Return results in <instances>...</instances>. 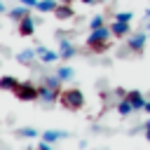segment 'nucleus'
I'll return each instance as SVG.
<instances>
[{"instance_id": "5", "label": "nucleus", "mask_w": 150, "mask_h": 150, "mask_svg": "<svg viewBox=\"0 0 150 150\" xmlns=\"http://www.w3.org/2000/svg\"><path fill=\"white\" fill-rule=\"evenodd\" d=\"M38 89H40V101H45V103H54V101L61 96L59 89H52V87H47V84H40Z\"/></svg>"}, {"instance_id": "8", "label": "nucleus", "mask_w": 150, "mask_h": 150, "mask_svg": "<svg viewBox=\"0 0 150 150\" xmlns=\"http://www.w3.org/2000/svg\"><path fill=\"white\" fill-rule=\"evenodd\" d=\"M35 33V21L30 19V16H26L23 21H19V35H23V38H30Z\"/></svg>"}, {"instance_id": "26", "label": "nucleus", "mask_w": 150, "mask_h": 150, "mask_svg": "<svg viewBox=\"0 0 150 150\" xmlns=\"http://www.w3.org/2000/svg\"><path fill=\"white\" fill-rule=\"evenodd\" d=\"M143 110H145V112H150V101L145 103V108H143Z\"/></svg>"}, {"instance_id": "4", "label": "nucleus", "mask_w": 150, "mask_h": 150, "mask_svg": "<svg viewBox=\"0 0 150 150\" xmlns=\"http://www.w3.org/2000/svg\"><path fill=\"white\" fill-rule=\"evenodd\" d=\"M35 54H38V59H40L42 63H54L56 59H61V54H59V52L47 49V47H42V45H38V47H35Z\"/></svg>"}, {"instance_id": "28", "label": "nucleus", "mask_w": 150, "mask_h": 150, "mask_svg": "<svg viewBox=\"0 0 150 150\" xmlns=\"http://www.w3.org/2000/svg\"><path fill=\"white\" fill-rule=\"evenodd\" d=\"M148 30H150V21H148Z\"/></svg>"}, {"instance_id": "12", "label": "nucleus", "mask_w": 150, "mask_h": 150, "mask_svg": "<svg viewBox=\"0 0 150 150\" xmlns=\"http://www.w3.org/2000/svg\"><path fill=\"white\" fill-rule=\"evenodd\" d=\"M54 14H56V19H61V21H66V19H73V7L70 5H63V2H59V7L54 9Z\"/></svg>"}, {"instance_id": "17", "label": "nucleus", "mask_w": 150, "mask_h": 150, "mask_svg": "<svg viewBox=\"0 0 150 150\" xmlns=\"http://www.w3.org/2000/svg\"><path fill=\"white\" fill-rule=\"evenodd\" d=\"M117 112H120V115H129V112H134V105L129 103V98H127V96H122V98H120V103H117Z\"/></svg>"}, {"instance_id": "2", "label": "nucleus", "mask_w": 150, "mask_h": 150, "mask_svg": "<svg viewBox=\"0 0 150 150\" xmlns=\"http://www.w3.org/2000/svg\"><path fill=\"white\" fill-rule=\"evenodd\" d=\"M110 35H112V30H110L108 26L96 28V30H91V35L87 38V47H89V49H94V52H103V49L108 47Z\"/></svg>"}, {"instance_id": "14", "label": "nucleus", "mask_w": 150, "mask_h": 150, "mask_svg": "<svg viewBox=\"0 0 150 150\" xmlns=\"http://www.w3.org/2000/svg\"><path fill=\"white\" fill-rule=\"evenodd\" d=\"M33 56H38L35 54V49H23V52H19V63H23V66H30L33 63Z\"/></svg>"}, {"instance_id": "11", "label": "nucleus", "mask_w": 150, "mask_h": 150, "mask_svg": "<svg viewBox=\"0 0 150 150\" xmlns=\"http://www.w3.org/2000/svg\"><path fill=\"white\" fill-rule=\"evenodd\" d=\"M7 14H9V19H14V21H23L26 16H30V14H28V7H26V5H21V2H19V7L9 9Z\"/></svg>"}, {"instance_id": "29", "label": "nucleus", "mask_w": 150, "mask_h": 150, "mask_svg": "<svg viewBox=\"0 0 150 150\" xmlns=\"http://www.w3.org/2000/svg\"><path fill=\"white\" fill-rule=\"evenodd\" d=\"M98 2H108V0H98Z\"/></svg>"}, {"instance_id": "27", "label": "nucleus", "mask_w": 150, "mask_h": 150, "mask_svg": "<svg viewBox=\"0 0 150 150\" xmlns=\"http://www.w3.org/2000/svg\"><path fill=\"white\" fill-rule=\"evenodd\" d=\"M59 2H63V5H70V2H73V0H59Z\"/></svg>"}, {"instance_id": "15", "label": "nucleus", "mask_w": 150, "mask_h": 150, "mask_svg": "<svg viewBox=\"0 0 150 150\" xmlns=\"http://www.w3.org/2000/svg\"><path fill=\"white\" fill-rule=\"evenodd\" d=\"M61 138H66V131H45L42 134V141H47V143H56V141H61Z\"/></svg>"}, {"instance_id": "19", "label": "nucleus", "mask_w": 150, "mask_h": 150, "mask_svg": "<svg viewBox=\"0 0 150 150\" xmlns=\"http://www.w3.org/2000/svg\"><path fill=\"white\" fill-rule=\"evenodd\" d=\"M56 75H59L61 80H70V77H73V68H68V66H61V68L56 70Z\"/></svg>"}, {"instance_id": "20", "label": "nucleus", "mask_w": 150, "mask_h": 150, "mask_svg": "<svg viewBox=\"0 0 150 150\" xmlns=\"http://www.w3.org/2000/svg\"><path fill=\"white\" fill-rule=\"evenodd\" d=\"M19 136H23V138H38V131L30 129V127H23V129H19Z\"/></svg>"}, {"instance_id": "3", "label": "nucleus", "mask_w": 150, "mask_h": 150, "mask_svg": "<svg viewBox=\"0 0 150 150\" xmlns=\"http://www.w3.org/2000/svg\"><path fill=\"white\" fill-rule=\"evenodd\" d=\"M12 94H14L19 101H35V98H40V89H38L35 84H30V82H19Z\"/></svg>"}, {"instance_id": "21", "label": "nucleus", "mask_w": 150, "mask_h": 150, "mask_svg": "<svg viewBox=\"0 0 150 150\" xmlns=\"http://www.w3.org/2000/svg\"><path fill=\"white\" fill-rule=\"evenodd\" d=\"M103 26H105V23H103V16H94V19L89 21V28H91V30H96V28H103Z\"/></svg>"}, {"instance_id": "6", "label": "nucleus", "mask_w": 150, "mask_h": 150, "mask_svg": "<svg viewBox=\"0 0 150 150\" xmlns=\"http://www.w3.org/2000/svg\"><path fill=\"white\" fill-rule=\"evenodd\" d=\"M127 98H129V103L134 105V110H143L145 108V98H143V94L141 91H136V89H131V91H127Z\"/></svg>"}, {"instance_id": "22", "label": "nucleus", "mask_w": 150, "mask_h": 150, "mask_svg": "<svg viewBox=\"0 0 150 150\" xmlns=\"http://www.w3.org/2000/svg\"><path fill=\"white\" fill-rule=\"evenodd\" d=\"M21 5H26V7H38V2L40 0H19Z\"/></svg>"}, {"instance_id": "9", "label": "nucleus", "mask_w": 150, "mask_h": 150, "mask_svg": "<svg viewBox=\"0 0 150 150\" xmlns=\"http://www.w3.org/2000/svg\"><path fill=\"white\" fill-rule=\"evenodd\" d=\"M59 54H61V59H70V56H75V47H73V42L66 40V38H61V40H59Z\"/></svg>"}, {"instance_id": "10", "label": "nucleus", "mask_w": 150, "mask_h": 150, "mask_svg": "<svg viewBox=\"0 0 150 150\" xmlns=\"http://www.w3.org/2000/svg\"><path fill=\"white\" fill-rule=\"evenodd\" d=\"M110 30H112V38H127L131 28H129V23H122V21H112Z\"/></svg>"}, {"instance_id": "25", "label": "nucleus", "mask_w": 150, "mask_h": 150, "mask_svg": "<svg viewBox=\"0 0 150 150\" xmlns=\"http://www.w3.org/2000/svg\"><path fill=\"white\" fill-rule=\"evenodd\" d=\"M84 5H94V2H98V0H82Z\"/></svg>"}, {"instance_id": "23", "label": "nucleus", "mask_w": 150, "mask_h": 150, "mask_svg": "<svg viewBox=\"0 0 150 150\" xmlns=\"http://www.w3.org/2000/svg\"><path fill=\"white\" fill-rule=\"evenodd\" d=\"M38 150H52V143H47V141H40V143H38Z\"/></svg>"}, {"instance_id": "7", "label": "nucleus", "mask_w": 150, "mask_h": 150, "mask_svg": "<svg viewBox=\"0 0 150 150\" xmlns=\"http://www.w3.org/2000/svg\"><path fill=\"white\" fill-rule=\"evenodd\" d=\"M145 40H148V35L136 33L134 38H129V49H131V52H136V54H141V52H143V47H145Z\"/></svg>"}, {"instance_id": "18", "label": "nucleus", "mask_w": 150, "mask_h": 150, "mask_svg": "<svg viewBox=\"0 0 150 150\" xmlns=\"http://www.w3.org/2000/svg\"><path fill=\"white\" fill-rule=\"evenodd\" d=\"M131 19H134L131 12H117L115 14V21H122V23H131Z\"/></svg>"}, {"instance_id": "1", "label": "nucleus", "mask_w": 150, "mask_h": 150, "mask_svg": "<svg viewBox=\"0 0 150 150\" xmlns=\"http://www.w3.org/2000/svg\"><path fill=\"white\" fill-rule=\"evenodd\" d=\"M59 103L66 108V110H80L82 105H84V94L80 91V89H63L61 91V96H59Z\"/></svg>"}, {"instance_id": "13", "label": "nucleus", "mask_w": 150, "mask_h": 150, "mask_svg": "<svg viewBox=\"0 0 150 150\" xmlns=\"http://www.w3.org/2000/svg\"><path fill=\"white\" fill-rule=\"evenodd\" d=\"M16 84H19V80H16V77H12V75H5V77L0 80V89H5V91H14V89H16Z\"/></svg>"}, {"instance_id": "16", "label": "nucleus", "mask_w": 150, "mask_h": 150, "mask_svg": "<svg viewBox=\"0 0 150 150\" xmlns=\"http://www.w3.org/2000/svg\"><path fill=\"white\" fill-rule=\"evenodd\" d=\"M56 7H59V0H40L35 9L38 12H54Z\"/></svg>"}, {"instance_id": "24", "label": "nucleus", "mask_w": 150, "mask_h": 150, "mask_svg": "<svg viewBox=\"0 0 150 150\" xmlns=\"http://www.w3.org/2000/svg\"><path fill=\"white\" fill-rule=\"evenodd\" d=\"M145 138H148V141H150V122H148V124H145Z\"/></svg>"}]
</instances>
